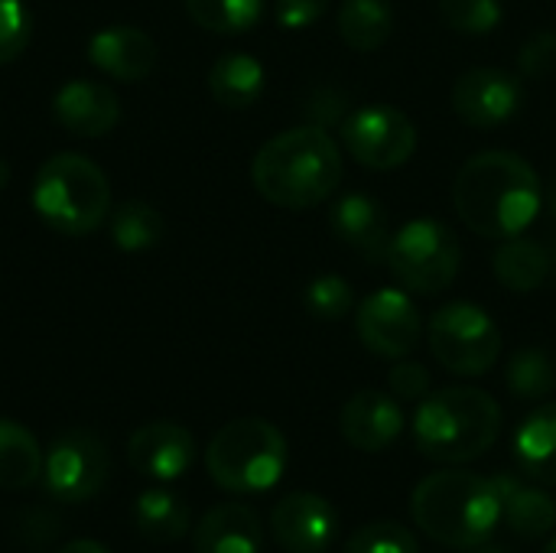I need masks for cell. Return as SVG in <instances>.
<instances>
[{"label": "cell", "mask_w": 556, "mask_h": 553, "mask_svg": "<svg viewBox=\"0 0 556 553\" xmlns=\"http://www.w3.org/2000/svg\"><path fill=\"white\" fill-rule=\"evenodd\" d=\"M453 205L469 231L505 241L531 228L544 205V186L521 153L482 150L459 166Z\"/></svg>", "instance_id": "6da1fadb"}, {"label": "cell", "mask_w": 556, "mask_h": 553, "mask_svg": "<svg viewBox=\"0 0 556 553\" xmlns=\"http://www.w3.org/2000/svg\"><path fill=\"white\" fill-rule=\"evenodd\" d=\"M342 147L319 124H300L270 137L251 160L254 189L277 209L306 212L342 186Z\"/></svg>", "instance_id": "7a4b0ae2"}, {"label": "cell", "mask_w": 556, "mask_h": 553, "mask_svg": "<svg viewBox=\"0 0 556 553\" xmlns=\"http://www.w3.org/2000/svg\"><path fill=\"white\" fill-rule=\"evenodd\" d=\"M410 515L417 528L453 551H472L485 544L502 525V499L492 479L466 469H440L410 495Z\"/></svg>", "instance_id": "3957f363"}, {"label": "cell", "mask_w": 556, "mask_h": 553, "mask_svg": "<svg viewBox=\"0 0 556 553\" xmlns=\"http://www.w3.org/2000/svg\"><path fill=\"white\" fill-rule=\"evenodd\" d=\"M502 433L498 401L469 385L427 394L414 417L417 450L443 466H463L485 456Z\"/></svg>", "instance_id": "277c9868"}, {"label": "cell", "mask_w": 556, "mask_h": 553, "mask_svg": "<svg viewBox=\"0 0 556 553\" xmlns=\"http://www.w3.org/2000/svg\"><path fill=\"white\" fill-rule=\"evenodd\" d=\"M33 209L52 231L85 238L111 215L108 176L81 153H55L33 179Z\"/></svg>", "instance_id": "5b68a950"}, {"label": "cell", "mask_w": 556, "mask_h": 553, "mask_svg": "<svg viewBox=\"0 0 556 553\" xmlns=\"http://www.w3.org/2000/svg\"><path fill=\"white\" fill-rule=\"evenodd\" d=\"M205 469L212 482L225 492H238V495L267 492L283 479L287 440L270 420L261 417L231 420L212 437L205 450Z\"/></svg>", "instance_id": "8992f818"}, {"label": "cell", "mask_w": 556, "mask_h": 553, "mask_svg": "<svg viewBox=\"0 0 556 553\" xmlns=\"http://www.w3.org/2000/svg\"><path fill=\"white\" fill-rule=\"evenodd\" d=\"M463 264V244L456 231L437 218H410L401 231L391 235L388 244V267L401 280V287L437 297L456 277Z\"/></svg>", "instance_id": "52a82bcc"}, {"label": "cell", "mask_w": 556, "mask_h": 553, "mask_svg": "<svg viewBox=\"0 0 556 553\" xmlns=\"http://www.w3.org/2000/svg\"><path fill=\"white\" fill-rule=\"evenodd\" d=\"M427 339L433 359L459 378L489 375L502 359V329L476 303L459 300L437 310L430 316Z\"/></svg>", "instance_id": "ba28073f"}, {"label": "cell", "mask_w": 556, "mask_h": 553, "mask_svg": "<svg viewBox=\"0 0 556 553\" xmlns=\"http://www.w3.org/2000/svg\"><path fill=\"white\" fill-rule=\"evenodd\" d=\"M339 127L349 156L365 169H397L417 153V127L394 104H362Z\"/></svg>", "instance_id": "9c48e42d"}, {"label": "cell", "mask_w": 556, "mask_h": 553, "mask_svg": "<svg viewBox=\"0 0 556 553\" xmlns=\"http://www.w3.org/2000/svg\"><path fill=\"white\" fill-rule=\"evenodd\" d=\"M42 482L55 502L78 505L94 499L108 482V450L91 430H65L42 460Z\"/></svg>", "instance_id": "30bf717a"}, {"label": "cell", "mask_w": 556, "mask_h": 553, "mask_svg": "<svg viewBox=\"0 0 556 553\" xmlns=\"http://www.w3.org/2000/svg\"><path fill=\"white\" fill-rule=\"evenodd\" d=\"M355 329L362 345L378 355V359H407L420 339H424V316L417 303L397 290V287H381L368 293L355 313Z\"/></svg>", "instance_id": "8fae6325"}, {"label": "cell", "mask_w": 556, "mask_h": 553, "mask_svg": "<svg viewBox=\"0 0 556 553\" xmlns=\"http://www.w3.org/2000/svg\"><path fill=\"white\" fill-rule=\"evenodd\" d=\"M450 104L456 117L469 127L479 130L502 127L511 117H518V111L525 108V78L492 65L469 68L453 81Z\"/></svg>", "instance_id": "7c38bea8"}, {"label": "cell", "mask_w": 556, "mask_h": 553, "mask_svg": "<svg viewBox=\"0 0 556 553\" xmlns=\"http://www.w3.org/2000/svg\"><path fill=\"white\" fill-rule=\"evenodd\" d=\"M274 544L287 553H323L339 535V512L313 492H293L270 512Z\"/></svg>", "instance_id": "4fadbf2b"}, {"label": "cell", "mask_w": 556, "mask_h": 553, "mask_svg": "<svg viewBox=\"0 0 556 553\" xmlns=\"http://www.w3.org/2000/svg\"><path fill=\"white\" fill-rule=\"evenodd\" d=\"M127 460L140 476L153 482H176L189 473L195 460V440L179 424L153 420L134 430V437L127 440Z\"/></svg>", "instance_id": "5bb4252c"}, {"label": "cell", "mask_w": 556, "mask_h": 553, "mask_svg": "<svg viewBox=\"0 0 556 553\" xmlns=\"http://www.w3.org/2000/svg\"><path fill=\"white\" fill-rule=\"evenodd\" d=\"M339 430L349 447L362 453H381L404 433V411L394 394L365 388L352 394L342 407Z\"/></svg>", "instance_id": "9a60e30c"}, {"label": "cell", "mask_w": 556, "mask_h": 553, "mask_svg": "<svg viewBox=\"0 0 556 553\" xmlns=\"http://www.w3.org/2000/svg\"><path fill=\"white\" fill-rule=\"evenodd\" d=\"M52 114L75 137H104L121 121V98L101 81L75 78L55 91Z\"/></svg>", "instance_id": "2e32d148"}, {"label": "cell", "mask_w": 556, "mask_h": 553, "mask_svg": "<svg viewBox=\"0 0 556 553\" xmlns=\"http://www.w3.org/2000/svg\"><path fill=\"white\" fill-rule=\"evenodd\" d=\"M329 228L345 248H352L365 261H371V264L388 261L391 218L375 196H365V192L342 196L329 212Z\"/></svg>", "instance_id": "e0dca14e"}, {"label": "cell", "mask_w": 556, "mask_h": 553, "mask_svg": "<svg viewBox=\"0 0 556 553\" xmlns=\"http://www.w3.org/2000/svg\"><path fill=\"white\" fill-rule=\"evenodd\" d=\"M88 62L108 78L143 81L156 65V42L137 26H108L91 36Z\"/></svg>", "instance_id": "ac0fdd59"}, {"label": "cell", "mask_w": 556, "mask_h": 553, "mask_svg": "<svg viewBox=\"0 0 556 553\" xmlns=\"http://www.w3.org/2000/svg\"><path fill=\"white\" fill-rule=\"evenodd\" d=\"M264 528L248 505H215L202 515L192 535L195 553H261Z\"/></svg>", "instance_id": "d6986e66"}, {"label": "cell", "mask_w": 556, "mask_h": 553, "mask_svg": "<svg viewBox=\"0 0 556 553\" xmlns=\"http://www.w3.org/2000/svg\"><path fill=\"white\" fill-rule=\"evenodd\" d=\"M498 499H502V518L511 528V535L525 541L547 538L556 528V502L534 486L518 482L515 476H492Z\"/></svg>", "instance_id": "ffe728a7"}, {"label": "cell", "mask_w": 556, "mask_h": 553, "mask_svg": "<svg viewBox=\"0 0 556 553\" xmlns=\"http://www.w3.org/2000/svg\"><path fill=\"white\" fill-rule=\"evenodd\" d=\"M267 72L251 52H225L208 68V91L228 111H244L264 95Z\"/></svg>", "instance_id": "44dd1931"}, {"label": "cell", "mask_w": 556, "mask_h": 553, "mask_svg": "<svg viewBox=\"0 0 556 553\" xmlns=\"http://www.w3.org/2000/svg\"><path fill=\"white\" fill-rule=\"evenodd\" d=\"M492 267H495L498 284L508 287L511 293H534L551 277L554 257L544 244H538L525 235H515L498 244Z\"/></svg>", "instance_id": "7402d4cb"}, {"label": "cell", "mask_w": 556, "mask_h": 553, "mask_svg": "<svg viewBox=\"0 0 556 553\" xmlns=\"http://www.w3.org/2000/svg\"><path fill=\"white\" fill-rule=\"evenodd\" d=\"M515 456L534 482L556 486V404H544L525 417L515 433Z\"/></svg>", "instance_id": "603a6c76"}, {"label": "cell", "mask_w": 556, "mask_h": 553, "mask_svg": "<svg viewBox=\"0 0 556 553\" xmlns=\"http://www.w3.org/2000/svg\"><path fill=\"white\" fill-rule=\"evenodd\" d=\"M339 36L355 52L381 49L394 33V7L391 0H342L339 7Z\"/></svg>", "instance_id": "cb8c5ba5"}, {"label": "cell", "mask_w": 556, "mask_h": 553, "mask_svg": "<svg viewBox=\"0 0 556 553\" xmlns=\"http://www.w3.org/2000/svg\"><path fill=\"white\" fill-rule=\"evenodd\" d=\"M42 450L36 437L16 424V420H0V489L20 492L39 482L42 476Z\"/></svg>", "instance_id": "d4e9b609"}, {"label": "cell", "mask_w": 556, "mask_h": 553, "mask_svg": "<svg viewBox=\"0 0 556 553\" xmlns=\"http://www.w3.org/2000/svg\"><path fill=\"white\" fill-rule=\"evenodd\" d=\"M137 531L153 544H176L189 531V505L169 489H147L134 505Z\"/></svg>", "instance_id": "484cf974"}, {"label": "cell", "mask_w": 556, "mask_h": 553, "mask_svg": "<svg viewBox=\"0 0 556 553\" xmlns=\"http://www.w3.org/2000/svg\"><path fill=\"white\" fill-rule=\"evenodd\" d=\"M163 215L140 199H127L111 209V238L121 251H147L163 241Z\"/></svg>", "instance_id": "4316f807"}, {"label": "cell", "mask_w": 556, "mask_h": 553, "mask_svg": "<svg viewBox=\"0 0 556 553\" xmlns=\"http://www.w3.org/2000/svg\"><path fill=\"white\" fill-rule=\"evenodd\" d=\"M267 0H186V13L195 26L222 36L248 33L261 23Z\"/></svg>", "instance_id": "83f0119b"}, {"label": "cell", "mask_w": 556, "mask_h": 553, "mask_svg": "<svg viewBox=\"0 0 556 553\" xmlns=\"http://www.w3.org/2000/svg\"><path fill=\"white\" fill-rule=\"evenodd\" d=\"M505 381L515 398L521 401H541L556 391V362L544 349H518L508 359Z\"/></svg>", "instance_id": "f1b7e54d"}, {"label": "cell", "mask_w": 556, "mask_h": 553, "mask_svg": "<svg viewBox=\"0 0 556 553\" xmlns=\"http://www.w3.org/2000/svg\"><path fill=\"white\" fill-rule=\"evenodd\" d=\"M437 7L443 23L463 36H489L505 16L502 0H437Z\"/></svg>", "instance_id": "f546056e"}, {"label": "cell", "mask_w": 556, "mask_h": 553, "mask_svg": "<svg viewBox=\"0 0 556 553\" xmlns=\"http://www.w3.org/2000/svg\"><path fill=\"white\" fill-rule=\"evenodd\" d=\"M303 303H306V310H309L316 319H323V323H339V319H345V316L352 313L355 293H352V284H349L345 277H339V274H323V277H316V280L306 287Z\"/></svg>", "instance_id": "4dcf8cb0"}, {"label": "cell", "mask_w": 556, "mask_h": 553, "mask_svg": "<svg viewBox=\"0 0 556 553\" xmlns=\"http://www.w3.org/2000/svg\"><path fill=\"white\" fill-rule=\"evenodd\" d=\"M345 553H420V544L397 521H371L349 538Z\"/></svg>", "instance_id": "1f68e13d"}, {"label": "cell", "mask_w": 556, "mask_h": 553, "mask_svg": "<svg viewBox=\"0 0 556 553\" xmlns=\"http://www.w3.org/2000/svg\"><path fill=\"white\" fill-rule=\"evenodd\" d=\"M33 36V16L23 0H0V65L23 55Z\"/></svg>", "instance_id": "d6a6232c"}, {"label": "cell", "mask_w": 556, "mask_h": 553, "mask_svg": "<svg viewBox=\"0 0 556 553\" xmlns=\"http://www.w3.org/2000/svg\"><path fill=\"white\" fill-rule=\"evenodd\" d=\"M518 68L521 78H551L556 72V33L554 29H541L534 33L521 52H518Z\"/></svg>", "instance_id": "836d02e7"}, {"label": "cell", "mask_w": 556, "mask_h": 553, "mask_svg": "<svg viewBox=\"0 0 556 553\" xmlns=\"http://www.w3.org/2000/svg\"><path fill=\"white\" fill-rule=\"evenodd\" d=\"M388 385L397 401H424L430 394V372L420 362L397 359V365L388 375Z\"/></svg>", "instance_id": "e575fe53"}, {"label": "cell", "mask_w": 556, "mask_h": 553, "mask_svg": "<svg viewBox=\"0 0 556 553\" xmlns=\"http://www.w3.org/2000/svg\"><path fill=\"white\" fill-rule=\"evenodd\" d=\"M329 0H274V20L280 29H309L313 23L323 20Z\"/></svg>", "instance_id": "d590c367"}, {"label": "cell", "mask_w": 556, "mask_h": 553, "mask_svg": "<svg viewBox=\"0 0 556 553\" xmlns=\"http://www.w3.org/2000/svg\"><path fill=\"white\" fill-rule=\"evenodd\" d=\"M342 111H345V98L336 95L332 88H319L316 98H313L309 108H306V114L313 117V124H319V127H326V130H329L332 124H342V121H345Z\"/></svg>", "instance_id": "8d00e7d4"}, {"label": "cell", "mask_w": 556, "mask_h": 553, "mask_svg": "<svg viewBox=\"0 0 556 553\" xmlns=\"http://www.w3.org/2000/svg\"><path fill=\"white\" fill-rule=\"evenodd\" d=\"M55 553H111L108 548H101L98 541H68L65 548H59Z\"/></svg>", "instance_id": "74e56055"}, {"label": "cell", "mask_w": 556, "mask_h": 553, "mask_svg": "<svg viewBox=\"0 0 556 553\" xmlns=\"http://www.w3.org/2000/svg\"><path fill=\"white\" fill-rule=\"evenodd\" d=\"M544 199H547V209L554 212V218H556V173H554V179L547 183V192H544Z\"/></svg>", "instance_id": "f35d334b"}, {"label": "cell", "mask_w": 556, "mask_h": 553, "mask_svg": "<svg viewBox=\"0 0 556 553\" xmlns=\"http://www.w3.org/2000/svg\"><path fill=\"white\" fill-rule=\"evenodd\" d=\"M10 186V166H7V160L0 156V192Z\"/></svg>", "instance_id": "ab89813d"}, {"label": "cell", "mask_w": 556, "mask_h": 553, "mask_svg": "<svg viewBox=\"0 0 556 553\" xmlns=\"http://www.w3.org/2000/svg\"><path fill=\"white\" fill-rule=\"evenodd\" d=\"M472 553H511V551H505V548H482V544H479V548H472Z\"/></svg>", "instance_id": "60d3db41"}, {"label": "cell", "mask_w": 556, "mask_h": 553, "mask_svg": "<svg viewBox=\"0 0 556 553\" xmlns=\"http://www.w3.org/2000/svg\"><path fill=\"white\" fill-rule=\"evenodd\" d=\"M541 553H556V538H554V541H551V544H547V548H544V551H541Z\"/></svg>", "instance_id": "b9f144b4"}]
</instances>
